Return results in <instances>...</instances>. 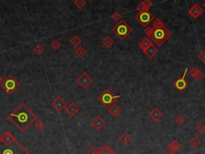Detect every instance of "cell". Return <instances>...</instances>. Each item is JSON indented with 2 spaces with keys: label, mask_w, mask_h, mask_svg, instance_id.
<instances>
[{
  "label": "cell",
  "mask_w": 205,
  "mask_h": 154,
  "mask_svg": "<svg viewBox=\"0 0 205 154\" xmlns=\"http://www.w3.org/2000/svg\"><path fill=\"white\" fill-rule=\"evenodd\" d=\"M38 119L31 109L24 103H21L16 107L13 112L8 116V120L15 124L21 132L27 131V129Z\"/></svg>",
  "instance_id": "6da1fadb"
},
{
  "label": "cell",
  "mask_w": 205,
  "mask_h": 154,
  "mask_svg": "<svg viewBox=\"0 0 205 154\" xmlns=\"http://www.w3.org/2000/svg\"><path fill=\"white\" fill-rule=\"evenodd\" d=\"M171 35H172V33H171L168 28H165V26H164V27H161V28H157V29H154V30H153L152 35H151V37L150 39H151L156 45L160 47L162 46V45H163V44H164V43L171 36Z\"/></svg>",
  "instance_id": "7a4b0ae2"
},
{
  "label": "cell",
  "mask_w": 205,
  "mask_h": 154,
  "mask_svg": "<svg viewBox=\"0 0 205 154\" xmlns=\"http://www.w3.org/2000/svg\"><path fill=\"white\" fill-rule=\"evenodd\" d=\"M0 154H29V152L15 140L8 145L0 141Z\"/></svg>",
  "instance_id": "3957f363"
},
{
  "label": "cell",
  "mask_w": 205,
  "mask_h": 154,
  "mask_svg": "<svg viewBox=\"0 0 205 154\" xmlns=\"http://www.w3.org/2000/svg\"><path fill=\"white\" fill-rule=\"evenodd\" d=\"M112 31L119 39L123 40L130 35L131 33L132 32V28H131L128 23H127L125 21L122 19L119 23H117L116 25L113 28Z\"/></svg>",
  "instance_id": "277c9868"
},
{
  "label": "cell",
  "mask_w": 205,
  "mask_h": 154,
  "mask_svg": "<svg viewBox=\"0 0 205 154\" xmlns=\"http://www.w3.org/2000/svg\"><path fill=\"white\" fill-rule=\"evenodd\" d=\"M119 97L120 96L114 95L111 92V90L106 89L102 94L99 95V97H98V101L104 107L108 108L110 106L114 104L115 101H116Z\"/></svg>",
  "instance_id": "5b68a950"
},
{
  "label": "cell",
  "mask_w": 205,
  "mask_h": 154,
  "mask_svg": "<svg viewBox=\"0 0 205 154\" xmlns=\"http://www.w3.org/2000/svg\"><path fill=\"white\" fill-rule=\"evenodd\" d=\"M1 87L8 94H11L18 89L19 87V83L12 76H8L7 78L4 79V80L2 81V83L1 84Z\"/></svg>",
  "instance_id": "8992f818"
},
{
  "label": "cell",
  "mask_w": 205,
  "mask_h": 154,
  "mask_svg": "<svg viewBox=\"0 0 205 154\" xmlns=\"http://www.w3.org/2000/svg\"><path fill=\"white\" fill-rule=\"evenodd\" d=\"M135 19L143 27L146 28L155 19V17L150 11H148L142 12V13H138V15H135Z\"/></svg>",
  "instance_id": "52a82bcc"
},
{
  "label": "cell",
  "mask_w": 205,
  "mask_h": 154,
  "mask_svg": "<svg viewBox=\"0 0 205 154\" xmlns=\"http://www.w3.org/2000/svg\"><path fill=\"white\" fill-rule=\"evenodd\" d=\"M93 82V80L91 79V77L89 76L87 72L83 71L81 75L78 76V78L76 79V83L79 84V86L82 87L83 89H87L89 86L91 85Z\"/></svg>",
  "instance_id": "ba28073f"
},
{
  "label": "cell",
  "mask_w": 205,
  "mask_h": 154,
  "mask_svg": "<svg viewBox=\"0 0 205 154\" xmlns=\"http://www.w3.org/2000/svg\"><path fill=\"white\" fill-rule=\"evenodd\" d=\"M187 71H188V68L186 67L184 70V72L183 74V76L179 78L178 80H176L174 83V86L176 87V89H178L180 92H182L184 89H186L187 87V82L185 80V77H186V75L187 73Z\"/></svg>",
  "instance_id": "9c48e42d"
},
{
  "label": "cell",
  "mask_w": 205,
  "mask_h": 154,
  "mask_svg": "<svg viewBox=\"0 0 205 154\" xmlns=\"http://www.w3.org/2000/svg\"><path fill=\"white\" fill-rule=\"evenodd\" d=\"M188 14L190 15V16L194 19L198 18L199 17L201 16L203 14V8L198 4V3H194L191 7L188 8Z\"/></svg>",
  "instance_id": "30bf717a"
},
{
  "label": "cell",
  "mask_w": 205,
  "mask_h": 154,
  "mask_svg": "<svg viewBox=\"0 0 205 154\" xmlns=\"http://www.w3.org/2000/svg\"><path fill=\"white\" fill-rule=\"evenodd\" d=\"M67 103L61 97H57L51 103V107L55 109L57 113H61L67 107Z\"/></svg>",
  "instance_id": "8fae6325"
},
{
  "label": "cell",
  "mask_w": 205,
  "mask_h": 154,
  "mask_svg": "<svg viewBox=\"0 0 205 154\" xmlns=\"http://www.w3.org/2000/svg\"><path fill=\"white\" fill-rule=\"evenodd\" d=\"M148 116L152 120L158 122L160 121L161 120V118L163 117L164 113H163V111L160 108H159L158 107H155L148 113Z\"/></svg>",
  "instance_id": "7c38bea8"
},
{
  "label": "cell",
  "mask_w": 205,
  "mask_h": 154,
  "mask_svg": "<svg viewBox=\"0 0 205 154\" xmlns=\"http://www.w3.org/2000/svg\"><path fill=\"white\" fill-rule=\"evenodd\" d=\"M91 125L93 126V128L96 129V130H101L102 129H103L106 125H107V123L103 120V118L101 117L100 116H96V117L94 118L92 121H91Z\"/></svg>",
  "instance_id": "4fadbf2b"
},
{
  "label": "cell",
  "mask_w": 205,
  "mask_h": 154,
  "mask_svg": "<svg viewBox=\"0 0 205 154\" xmlns=\"http://www.w3.org/2000/svg\"><path fill=\"white\" fill-rule=\"evenodd\" d=\"M182 147V145L180 144V141H178L177 140H175L173 141H171L168 146L166 147V150L170 154H174L178 152L180 149V148Z\"/></svg>",
  "instance_id": "5bb4252c"
},
{
  "label": "cell",
  "mask_w": 205,
  "mask_h": 154,
  "mask_svg": "<svg viewBox=\"0 0 205 154\" xmlns=\"http://www.w3.org/2000/svg\"><path fill=\"white\" fill-rule=\"evenodd\" d=\"M16 140L15 137L12 135L9 131H6L0 137V141H2L5 145H11Z\"/></svg>",
  "instance_id": "9a60e30c"
},
{
  "label": "cell",
  "mask_w": 205,
  "mask_h": 154,
  "mask_svg": "<svg viewBox=\"0 0 205 154\" xmlns=\"http://www.w3.org/2000/svg\"><path fill=\"white\" fill-rule=\"evenodd\" d=\"M190 76H191L193 77L196 81H200L202 80L204 77V73L203 71L200 70V69H197L196 67H193L189 71Z\"/></svg>",
  "instance_id": "2e32d148"
},
{
  "label": "cell",
  "mask_w": 205,
  "mask_h": 154,
  "mask_svg": "<svg viewBox=\"0 0 205 154\" xmlns=\"http://www.w3.org/2000/svg\"><path fill=\"white\" fill-rule=\"evenodd\" d=\"M65 110H66L67 113L70 116H74L76 115L78 112L80 111V108H79V106L76 105L75 103L71 102L69 104L67 105Z\"/></svg>",
  "instance_id": "e0dca14e"
},
{
  "label": "cell",
  "mask_w": 205,
  "mask_h": 154,
  "mask_svg": "<svg viewBox=\"0 0 205 154\" xmlns=\"http://www.w3.org/2000/svg\"><path fill=\"white\" fill-rule=\"evenodd\" d=\"M152 44H153L152 41H151L149 38H148V37H145V38H144L142 40L139 41V48L141 49V51L144 53H145V51H146Z\"/></svg>",
  "instance_id": "ac0fdd59"
},
{
  "label": "cell",
  "mask_w": 205,
  "mask_h": 154,
  "mask_svg": "<svg viewBox=\"0 0 205 154\" xmlns=\"http://www.w3.org/2000/svg\"><path fill=\"white\" fill-rule=\"evenodd\" d=\"M122 108L119 107V105H117L116 103H114V104H112V106H110L107 111H108V113L112 116L113 117H116L118 116L121 113H122Z\"/></svg>",
  "instance_id": "d6986e66"
},
{
  "label": "cell",
  "mask_w": 205,
  "mask_h": 154,
  "mask_svg": "<svg viewBox=\"0 0 205 154\" xmlns=\"http://www.w3.org/2000/svg\"><path fill=\"white\" fill-rule=\"evenodd\" d=\"M158 52H159V50L156 48V47H155L154 44H152V45L145 51L144 54H145V55L148 56V58H149V59H153L155 55H157Z\"/></svg>",
  "instance_id": "ffe728a7"
},
{
  "label": "cell",
  "mask_w": 205,
  "mask_h": 154,
  "mask_svg": "<svg viewBox=\"0 0 205 154\" xmlns=\"http://www.w3.org/2000/svg\"><path fill=\"white\" fill-rule=\"evenodd\" d=\"M81 43H82V40H81L80 37L78 36L77 34H74L73 36L69 39V44H71L72 47H74V48H76L80 46Z\"/></svg>",
  "instance_id": "44dd1931"
},
{
  "label": "cell",
  "mask_w": 205,
  "mask_h": 154,
  "mask_svg": "<svg viewBox=\"0 0 205 154\" xmlns=\"http://www.w3.org/2000/svg\"><path fill=\"white\" fill-rule=\"evenodd\" d=\"M102 44L106 48H112V45L114 44V39H112V36L107 35V36H105L104 38L102 39Z\"/></svg>",
  "instance_id": "7402d4cb"
},
{
  "label": "cell",
  "mask_w": 205,
  "mask_h": 154,
  "mask_svg": "<svg viewBox=\"0 0 205 154\" xmlns=\"http://www.w3.org/2000/svg\"><path fill=\"white\" fill-rule=\"evenodd\" d=\"M119 141H120L122 144H123V145H128V144L132 141V136H131L128 133H123L119 136Z\"/></svg>",
  "instance_id": "603a6c76"
},
{
  "label": "cell",
  "mask_w": 205,
  "mask_h": 154,
  "mask_svg": "<svg viewBox=\"0 0 205 154\" xmlns=\"http://www.w3.org/2000/svg\"><path fill=\"white\" fill-rule=\"evenodd\" d=\"M189 143L190 145H191V146H192L193 148H196V149L199 148L201 145H202V141H201V140L199 139V137H197L196 136H192V138L190 140Z\"/></svg>",
  "instance_id": "cb8c5ba5"
},
{
  "label": "cell",
  "mask_w": 205,
  "mask_h": 154,
  "mask_svg": "<svg viewBox=\"0 0 205 154\" xmlns=\"http://www.w3.org/2000/svg\"><path fill=\"white\" fill-rule=\"evenodd\" d=\"M75 54L79 58H83L87 54V51H86V49L83 47L80 46L75 50Z\"/></svg>",
  "instance_id": "d4e9b609"
},
{
  "label": "cell",
  "mask_w": 205,
  "mask_h": 154,
  "mask_svg": "<svg viewBox=\"0 0 205 154\" xmlns=\"http://www.w3.org/2000/svg\"><path fill=\"white\" fill-rule=\"evenodd\" d=\"M99 154H116L111 148L107 145H103L102 146L99 151Z\"/></svg>",
  "instance_id": "484cf974"
},
{
  "label": "cell",
  "mask_w": 205,
  "mask_h": 154,
  "mask_svg": "<svg viewBox=\"0 0 205 154\" xmlns=\"http://www.w3.org/2000/svg\"><path fill=\"white\" fill-rule=\"evenodd\" d=\"M185 120H186V119H185V117L182 115V114H179V115H177V116L174 119V121L176 122V124H177L178 126H182L183 124L185 123Z\"/></svg>",
  "instance_id": "4316f807"
},
{
  "label": "cell",
  "mask_w": 205,
  "mask_h": 154,
  "mask_svg": "<svg viewBox=\"0 0 205 154\" xmlns=\"http://www.w3.org/2000/svg\"><path fill=\"white\" fill-rule=\"evenodd\" d=\"M45 126H46L45 123H44L43 120H39V119H37L36 121L34 122V128H35V129L38 130V131H41V130H43V129L45 128Z\"/></svg>",
  "instance_id": "83f0119b"
},
{
  "label": "cell",
  "mask_w": 205,
  "mask_h": 154,
  "mask_svg": "<svg viewBox=\"0 0 205 154\" xmlns=\"http://www.w3.org/2000/svg\"><path fill=\"white\" fill-rule=\"evenodd\" d=\"M164 22L162 21V19H160V18H155V20L153 21L152 23V28L153 29H157V28H160L161 27H164Z\"/></svg>",
  "instance_id": "f1b7e54d"
},
{
  "label": "cell",
  "mask_w": 205,
  "mask_h": 154,
  "mask_svg": "<svg viewBox=\"0 0 205 154\" xmlns=\"http://www.w3.org/2000/svg\"><path fill=\"white\" fill-rule=\"evenodd\" d=\"M110 18L113 19L115 22L116 23H119L121 20H122V15L121 13H119V11H115L112 13V15L110 16Z\"/></svg>",
  "instance_id": "f546056e"
},
{
  "label": "cell",
  "mask_w": 205,
  "mask_h": 154,
  "mask_svg": "<svg viewBox=\"0 0 205 154\" xmlns=\"http://www.w3.org/2000/svg\"><path fill=\"white\" fill-rule=\"evenodd\" d=\"M73 4L78 9H83L87 5V2L84 0H75V1H74Z\"/></svg>",
  "instance_id": "4dcf8cb0"
},
{
  "label": "cell",
  "mask_w": 205,
  "mask_h": 154,
  "mask_svg": "<svg viewBox=\"0 0 205 154\" xmlns=\"http://www.w3.org/2000/svg\"><path fill=\"white\" fill-rule=\"evenodd\" d=\"M34 51L36 55H41L44 54L45 50H44V48L42 46V45H40V44H37L36 46L34 48Z\"/></svg>",
  "instance_id": "1f68e13d"
},
{
  "label": "cell",
  "mask_w": 205,
  "mask_h": 154,
  "mask_svg": "<svg viewBox=\"0 0 205 154\" xmlns=\"http://www.w3.org/2000/svg\"><path fill=\"white\" fill-rule=\"evenodd\" d=\"M60 47H61V44H60V43H59L58 40H53V41L50 43V48H51V49L54 50V51H57Z\"/></svg>",
  "instance_id": "d6a6232c"
},
{
  "label": "cell",
  "mask_w": 205,
  "mask_h": 154,
  "mask_svg": "<svg viewBox=\"0 0 205 154\" xmlns=\"http://www.w3.org/2000/svg\"><path fill=\"white\" fill-rule=\"evenodd\" d=\"M196 131L198 132L199 133L203 134L205 133V124H203V123H200L197 126H196Z\"/></svg>",
  "instance_id": "836d02e7"
},
{
  "label": "cell",
  "mask_w": 205,
  "mask_h": 154,
  "mask_svg": "<svg viewBox=\"0 0 205 154\" xmlns=\"http://www.w3.org/2000/svg\"><path fill=\"white\" fill-rule=\"evenodd\" d=\"M153 30H154V29H153L151 27H149V26H148V27H147V28L144 29V34H146L147 36L149 37V38H151V35H152Z\"/></svg>",
  "instance_id": "e575fe53"
},
{
  "label": "cell",
  "mask_w": 205,
  "mask_h": 154,
  "mask_svg": "<svg viewBox=\"0 0 205 154\" xmlns=\"http://www.w3.org/2000/svg\"><path fill=\"white\" fill-rule=\"evenodd\" d=\"M198 59L200 60L201 62L205 64V49H203L198 54Z\"/></svg>",
  "instance_id": "d590c367"
},
{
  "label": "cell",
  "mask_w": 205,
  "mask_h": 154,
  "mask_svg": "<svg viewBox=\"0 0 205 154\" xmlns=\"http://www.w3.org/2000/svg\"><path fill=\"white\" fill-rule=\"evenodd\" d=\"M136 10L138 11L139 13H142V12L148 11V10L146 9V7H144V5L143 4V2H140L138 6L136 7Z\"/></svg>",
  "instance_id": "8d00e7d4"
},
{
  "label": "cell",
  "mask_w": 205,
  "mask_h": 154,
  "mask_svg": "<svg viewBox=\"0 0 205 154\" xmlns=\"http://www.w3.org/2000/svg\"><path fill=\"white\" fill-rule=\"evenodd\" d=\"M99 150L96 147V146H92L87 150V154H99Z\"/></svg>",
  "instance_id": "74e56055"
},
{
  "label": "cell",
  "mask_w": 205,
  "mask_h": 154,
  "mask_svg": "<svg viewBox=\"0 0 205 154\" xmlns=\"http://www.w3.org/2000/svg\"><path fill=\"white\" fill-rule=\"evenodd\" d=\"M143 4L144 5V7H146V9L148 10V11H149V9H150L151 7H152V2H151L150 0H144V1H143Z\"/></svg>",
  "instance_id": "f35d334b"
},
{
  "label": "cell",
  "mask_w": 205,
  "mask_h": 154,
  "mask_svg": "<svg viewBox=\"0 0 205 154\" xmlns=\"http://www.w3.org/2000/svg\"><path fill=\"white\" fill-rule=\"evenodd\" d=\"M3 80H3V77H2V76L0 75V84H2V81H3Z\"/></svg>",
  "instance_id": "ab89813d"
},
{
  "label": "cell",
  "mask_w": 205,
  "mask_h": 154,
  "mask_svg": "<svg viewBox=\"0 0 205 154\" xmlns=\"http://www.w3.org/2000/svg\"><path fill=\"white\" fill-rule=\"evenodd\" d=\"M203 7H205V1H204V2H203Z\"/></svg>",
  "instance_id": "60d3db41"
}]
</instances>
